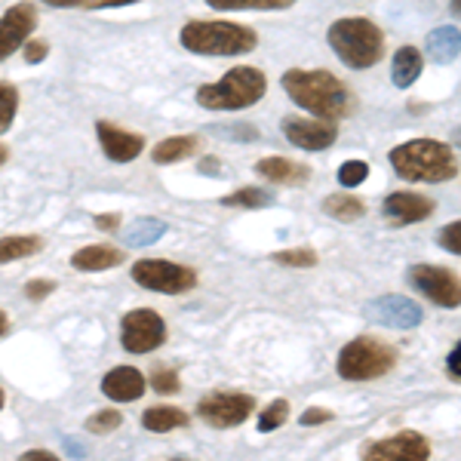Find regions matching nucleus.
I'll use <instances>...</instances> for the list:
<instances>
[{"label": "nucleus", "mask_w": 461, "mask_h": 461, "mask_svg": "<svg viewBox=\"0 0 461 461\" xmlns=\"http://www.w3.org/2000/svg\"><path fill=\"white\" fill-rule=\"evenodd\" d=\"M391 167L406 182L425 185H440L458 176L452 148L446 142H437V139H412V142L391 148Z\"/></svg>", "instance_id": "nucleus-2"}, {"label": "nucleus", "mask_w": 461, "mask_h": 461, "mask_svg": "<svg viewBox=\"0 0 461 461\" xmlns=\"http://www.w3.org/2000/svg\"><path fill=\"white\" fill-rule=\"evenodd\" d=\"M121 262H123V249L108 247V243H93V247H84L71 256V267L80 274L108 271V267H117Z\"/></svg>", "instance_id": "nucleus-19"}, {"label": "nucleus", "mask_w": 461, "mask_h": 461, "mask_svg": "<svg viewBox=\"0 0 461 461\" xmlns=\"http://www.w3.org/2000/svg\"><path fill=\"white\" fill-rule=\"evenodd\" d=\"M130 274L139 286L160 295H182L197 286V274L191 267L167 262V258H142V262L132 265Z\"/></svg>", "instance_id": "nucleus-7"}, {"label": "nucleus", "mask_w": 461, "mask_h": 461, "mask_svg": "<svg viewBox=\"0 0 461 461\" xmlns=\"http://www.w3.org/2000/svg\"><path fill=\"white\" fill-rule=\"evenodd\" d=\"M43 249V237L37 234H10L0 237V265L19 262V258H32Z\"/></svg>", "instance_id": "nucleus-24"}, {"label": "nucleus", "mask_w": 461, "mask_h": 461, "mask_svg": "<svg viewBox=\"0 0 461 461\" xmlns=\"http://www.w3.org/2000/svg\"><path fill=\"white\" fill-rule=\"evenodd\" d=\"M200 169H203V173H215V176H219V173H221L219 160H212V158H206V160H203V167H200Z\"/></svg>", "instance_id": "nucleus-44"}, {"label": "nucleus", "mask_w": 461, "mask_h": 461, "mask_svg": "<svg viewBox=\"0 0 461 461\" xmlns=\"http://www.w3.org/2000/svg\"><path fill=\"white\" fill-rule=\"evenodd\" d=\"M295 0H206L210 10H219V13H237V10H286L293 6Z\"/></svg>", "instance_id": "nucleus-28"}, {"label": "nucleus", "mask_w": 461, "mask_h": 461, "mask_svg": "<svg viewBox=\"0 0 461 461\" xmlns=\"http://www.w3.org/2000/svg\"><path fill=\"white\" fill-rule=\"evenodd\" d=\"M6 330H10V317L0 311V336H6Z\"/></svg>", "instance_id": "nucleus-45"}, {"label": "nucleus", "mask_w": 461, "mask_h": 461, "mask_svg": "<svg viewBox=\"0 0 461 461\" xmlns=\"http://www.w3.org/2000/svg\"><path fill=\"white\" fill-rule=\"evenodd\" d=\"M409 284L440 308H461V277L452 274L449 267L415 265L409 267Z\"/></svg>", "instance_id": "nucleus-10"}, {"label": "nucleus", "mask_w": 461, "mask_h": 461, "mask_svg": "<svg viewBox=\"0 0 461 461\" xmlns=\"http://www.w3.org/2000/svg\"><path fill=\"white\" fill-rule=\"evenodd\" d=\"M363 314L378 326H388V330H415L425 320L419 304L406 295H378V299L366 302Z\"/></svg>", "instance_id": "nucleus-13"}, {"label": "nucleus", "mask_w": 461, "mask_h": 461, "mask_svg": "<svg viewBox=\"0 0 461 461\" xmlns=\"http://www.w3.org/2000/svg\"><path fill=\"white\" fill-rule=\"evenodd\" d=\"M197 151H200V139L197 136H169V139H163L160 145H154L151 160L158 163V167H167V163H178V160L194 158Z\"/></svg>", "instance_id": "nucleus-23"}, {"label": "nucleus", "mask_w": 461, "mask_h": 461, "mask_svg": "<svg viewBox=\"0 0 461 461\" xmlns=\"http://www.w3.org/2000/svg\"><path fill=\"white\" fill-rule=\"evenodd\" d=\"M267 203H274V194L265 188H256V185L237 188L228 197H221V206H234V210H262Z\"/></svg>", "instance_id": "nucleus-26"}, {"label": "nucleus", "mask_w": 461, "mask_h": 461, "mask_svg": "<svg viewBox=\"0 0 461 461\" xmlns=\"http://www.w3.org/2000/svg\"><path fill=\"white\" fill-rule=\"evenodd\" d=\"M37 28V10L34 4H13L10 10L0 16V62L19 53L25 41Z\"/></svg>", "instance_id": "nucleus-14"}, {"label": "nucleus", "mask_w": 461, "mask_h": 461, "mask_svg": "<svg viewBox=\"0 0 461 461\" xmlns=\"http://www.w3.org/2000/svg\"><path fill=\"white\" fill-rule=\"evenodd\" d=\"M221 136H230V142H256L258 132L247 123H234V126H219Z\"/></svg>", "instance_id": "nucleus-37"}, {"label": "nucleus", "mask_w": 461, "mask_h": 461, "mask_svg": "<svg viewBox=\"0 0 461 461\" xmlns=\"http://www.w3.org/2000/svg\"><path fill=\"white\" fill-rule=\"evenodd\" d=\"M397 366V348L373 336H357L339 351L336 369L345 382H373Z\"/></svg>", "instance_id": "nucleus-6"}, {"label": "nucleus", "mask_w": 461, "mask_h": 461, "mask_svg": "<svg viewBox=\"0 0 461 461\" xmlns=\"http://www.w3.org/2000/svg\"><path fill=\"white\" fill-rule=\"evenodd\" d=\"M148 384H151V391L158 393H178L182 391V382H178V373H173V369H154L151 378H148Z\"/></svg>", "instance_id": "nucleus-34"}, {"label": "nucleus", "mask_w": 461, "mask_h": 461, "mask_svg": "<svg viewBox=\"0 0 461 461\" xmlns=\"http://www.w3.org/2000/svg\"><path fill=\"white\" fill-rule=\"evenodd\" d=\"M369 178V163L366 160H345L339 167V185L341 188H357Z\"/></svg>", "instance_id": "nucleus-32"}, {"label": "nucleus", "mask_w": 461, "mask_h": 461, "mask_svg": "<svg viewBox=\"0 0 461 461\" xmlns=\"http://www.w3.org/2000/svg\"><path fill=\"white\" fill-rule=\"evenodd\" d=\"M53 289H56L53 280H32V284L25 286V295L32 302H43L47 295H53Z\"/></svg>", "instance_id": "nucleus-39"}, {"label": "nucleus", "mask_w": 461, "mask_h": 461, "mask_svg": "<svg viewBox=\"0 0 461 461\" xmlns=\"http://www.w3.org/2000/svg\"><path fill=\"white\" fill-rule=\"evenodd\" d=\"M178 43L194 56H247L256 50L258 34L249 25H240V22L194 19L182 25Z\"/></svg>", "instance_id": "nucleus-3"}, {"label": "nucleus", "mask_w": 461, "mask_h": 461, "mask_svg": "<svg viewBox=\"0 0 461 461\" xmlns=\"http://www.w3.org/2000/svg\"><path fill=\"white\" fill-rule=\"evenodd\" d=\"M425 50H428V56L434 59L437 65L456 62L458 53H461V32H458V28H452V25L437 28V32L428 34Z\"/></svg>", "instance_id": "nucleus-21"}, {"label": "nucleus", "mask_w": 461, "mask_h": 461, "mask_svg": "<svg viewBox=\"0 0 461 461\" xmlns=\"http://www.w3.org/2000/svg\"><path fill=\"white\" fill-rule=\"evenodd\" d=\"M452 145H456L458 151H461V126H456V130H452Z\"/></svg>", "instance_id": "nucleus-46"}, {"label": "nucleus", "mask_w": 461, "mask_h": 461, "mask_svg": "<svg viewBox=\"0 0 461 461\" xmlns=\"http://www.w3.org/2000/svg\"><path fill=\"white\" fill-rule=\"evenodd\" d=\"M421 68H425V59L415 47H400L391 59V80L397 89H409L415 80L421 77Z\"/></svg>", "instance_id": "nucleus-20"}, {"label": "nucleus", "mask_w": 461, "mask_h": 461, "mask_svg": "<svg viewBox=\"0 0 461 461\" xmlns=\"http://www.w3.org/2000/svg\"><path fill=\"white\" fill-rule=\"evenodd\" d=\"M16 111H19V89L6 80H0V132H6L16 121Z\"/></svg>", "instance_id": "nucleus-29"}, {"label": "nucleus", "mask_w": 461, "mask_h": 461, "mask_svg": "<svg viewBox=\"0 0 461 461\" xmlns=\"http://www.w3.org/2000/svg\"><path fill=\"white\" fill-rule=\"evenodd\" d=\"M332 53L341 59V65L354 71H366L373 65L382 62L384 56V34L375 22L351 16V19H339L330 25L326 32Z\"/></svg>", "instance_id": "nucleus-4"}, {"label": "nucleus", "mask_w": 461, "mask_h": 461, "mask_svg": "<svg viewBox=\"0 0 461 461\" xmlns=\"http://www.w3.org/2000/svg\"><path fill=\"white\" fill-rule=\"evenodd\" d=\"M437 243L452 252V256H461V221H449V225L440 228V234H437Z\"/></svg>", "instance_id": "nucleus-35"}, {"label": "nucleus", "mask_w": 461, "mask_h": 461, "mask_svg": "<svg viewBox=\"0 0 461 461\" xmlns=\"http://www.w3.org/2000/svg\"><path fill=\"white\" fill-rule=\"evenodd\" d=\"M123 425V412L121 409H99L95 415H89L86 419V430L89 434H114L117 428Z\"/></svg>", "instance_id": "nucleus-30"}, {"label": "nucleus", "mask_w": 461, "mask_h": 461, "mask_svg": "<svg viewBox=\"0 0 461 461\" xmlns=\"http://www.w3.org/2000/svg\"><path fill=\"white\" fill-rule=\"evenodd\" d=\"M286 419H289V403L286 400H274V403L265 406L262 415H258V430H262V434H267V430H277V428L286 425Z\"/></svg>", "instance_id": "nucleus-31"}, {"label": "nucleus", "mask_w": 461, "mask_h": 461, "mask_svg": "<svg viewBox=\"0 0 461 461\" xmlns=\"http://www.w3.org/2000/svg\"><path fill=\"white\" fill-rule=\"evenodd\" d=\"M446 373H449V378L461 382V341H458L456 348H452L449 357H446Z\"/></svg>", "instance_id": "nucleus-40"}, {"label": "nucleus", "mask_w": 461, "mask_h": 461, "mask_svg": "<svg viewBox=\"0 0 461 461\" xmlns=\"http://www.w3.org/2000/svg\"><path fill=\"white\" fill-rule=\"evenodd\" d=\"M267 93L265 71L252 65H237L215 84H203L197 89V105L206 111H243L262 102Z\"/></svg>", "instance_id": "nucleus-5"}, {"label": "nucleus", "mask_w": 461, "mask_h": 461, "mask_svg": "<svg viewBox=\"0 0 461 461\" xmlns=\"http://www.w3.org/2000/svg\"><path fill=\"white\" fill-rule=\"evenodd\" d=\"M22 56H25L28 65H41L43 59L50 56V43L47 41H32V37H28L25 47H22Z\"/></svg>", "instance_id": "nucleus-36"}, {"label": "nucleus", "mask_w": 461, "mask_h": 461, "mask_svg": "<svg viewBox=\"0 0 461 461\" xmlns=\"http://www.w3.org/2000/svg\"><path fill=\"white\" fill-rule=\"evenodd\" d=\"M95 228H99V230H117V228H121V215H117V212L99 215V219H95Z\"/></svg>", "instance_id": "nucleus-42"}, {"label": "nucleus", "mask_w": 461, "mask_h": 461, "mask_svg": "<svg viewBox=\"0 0 461 461\" xmlns=\"http://www.w3.org/2000/svg\"><path fill=\"white\" fill-rule=\"evenodd\" d=\"M382 210H384V219L393 221V225H415V221L430 219V212L437 210V203L425 194L397 191V194H388Z\"/></svg>", "instance_id": "nucleus-16"}, {"label": "nucleus", "mask_w": 461, "mask_h": 461, "mask_svg": "<svg viewBox=\"0 0 461 461\" xmlns=\"http://www.w3.org/2000/svg\"><path fill=\"white\" fill-rule=\"evenodd\" d=\"M6 160H10V151H6V145H0V167H4Z\"/></svg>", "instance_id": "nucleus-48"}, {"label": "nucleus", "mask_w": 461, "mask_h": 461, "mask_svg": "<svg viewBox=\"0 0 461 461\" xmlns=\"http://www.w3.org/2000/svg\"><path fill=\"white\" fill-rule=\"evenodd\" d=\"M299 421H302L304 428H311V425H326V421H332V412H330V409H323V406H311V409H304Z\"/></svg>", "instance_id": "nucleus-38"}, {"label": "nucleus", "mask_w": 461, "mask_h": 461, "mask_svg": "<svg viewBox=\"0 0 461 461\" xmlns=\"http://www.w3.org/2000/svg\"><path fill=\"white\" fill-rule=\"evenodd\" d=\"M95 139H99L105 158L114 160V163H132V160L139 158V154L145 151V136L123 130V126H114V123H108V121L95 123Z\"/></svg>", "instance_id": "nucleus-15"}, {"label": "nucleus", "mask_w": 461, "mask_h": 461, "mask_svg": "<svg viewBox=\"0 0 461 461\" xmlns=\"http://www.w3.org/2000/svg\"><path fill=\"white\" fill-rule=\"evenodd\" d=\"M280 130H284L286 142H293L302 151H326L339 136L336 121H323V117H284Z\"/></svg>", "instance_id": "nucleus-11"}, {"label": "nucleus", "mask_w": 461, "mask_h": 461, "mask_svg": "<svg viewBox=\"0 0 461 461\" xmlns=\"http://www.w3.org/2000/svg\"><path fill=\"white\" fill-rule=\"evenodd\" d=\"M252 412H256V400L249 393H237V391H212L197 403L200 419L219 430L243 425Z\"/></svg>", "instance_id": "nucleus-9"}, {"label": "nucleus", "mask_w": 461, "mask_h": 461, "mask_svg": "<svg viewBox=\"0 0 461 461\" xmlns=\"http://www.w3.org/2000/svg\"><path fill=\"white\" fill-rule=\"evenodd\" d=\"M271 262L286 265V267H314V265H317V252H314V249H308V247L284 249V252H274Z\"/></svg>", "instance_id": "nucleus-33"}, {"label": "nucleus", "mask_w": 461, "mask_h": 461, "mask_svg": "<svg viewBox=\"0 0 461 461\" xmlns=\"http://www.w3.org/2000/svg\"><path fill=\"white\" fill-rule=\"evenodd\" d=\"M22 458H25V461H37V458H43V461H59L56 452H50V449H28Z\"/></svg>", "instance_id": "nucleus-43"}, {"label": "nucleus", "mask_w": 461, "mask_h": 461, "mask_svg": "<svg viewBox=\"0 0 461 461\" xmlns=\"http://www.w3.org/2000/svg\"><path fill=\"white\" fill-rule=\"evenodd\" d=\"M323 212L330 215V219H339V221H357L363 212H366V203H363L357 194L339 191V194H330L323 200Z\"/></svg>", "instance_id": "nucleus-25"}, {"label": "nucleus", "mask_w": 461, "mask_h": 461, "mask_svg": "<svg viewBox=\"0 0 461 461\" xmlns=\"http://www.w3.org/2000/svg\"><path fill=\"white\" fill-rule=\"evenodd\" d=\"M47 6H56V10H86L89 0H41Z\"/></svg>", "instance_id": "nucleus-41"}, {"label": "nucleus", "mask_w": 461, "mask_h": 461, "mask_svg": "<svg viewBox=\"0 0 461 461\" xmlns=\"http://www.w3.org/2000/svg\"><path fill=\"white\" fill-rule=\"evenodd\" d=\"M280 86L302 111L323 121H341L351 111V93L341 84L336 74L330 71H308V68H289L280 77Z\"/></svg>", "instance_id": "nucleus-1"}, {"label": "nucleus", "mask_w": 461, "mask_h": 461, "mask_svg": "<svg viewBox=\"0 0 461 461\" xmlns=\"http://www.w3.org/2000/svg\"><path fill=\"white\" fill-rule=\"evenodd\" d=\"M148 391V378L136 366H117L102 378V393L111 403H132Z\"/></svg>", "instance_id": "nucleus-17"}, {"label": "nucleus", "mask_w": 461, "mask_h": 461, "mask_svg": "<svg viewBox=\"0 0 461 461\" xmlns=\"http://www.w3.org/2000/svg\"><path fill=\"white\" fill-rule=\"evenodd\" d=\"M167 341V320L151 308H136L121 320V345L130 354H151Z\"/></svg>", "instance_id": "nucleus-8"}, {"label": "nucleus", "mask_w": 461, "mask_h": 461, "mask_svg": "<svg viewBox=\"0 0 461 461\" xmlns=\"http://www.w3.org/2000/svg\"><path fill=\"white\" fill-rule=\"evenodd\" d=\"M188 425H191V415L178 406H151L142 415V428L151 430V434H169V430L188 428Z\"/></svg>", "instance_id": "nucleus-22"}, {"label": "nucleus", "mask_w": 461, "mask_h": 461, "mask_svg": "<svg viewBox=\"0 0 461 461\" xmlns=\"http://www.w3.org/2000/svg\"><path fill=\"white\" fill-rule=\"evenodd\" d=\"M163 234H167V225H163L160 219H139L126 228L123 243L126 247H148V243H154Z\"/></svg>", "instance_id": "nucleus-27"}, {"label": "nucleus", "mask_w": 461, "mask_h": 461, "mask_svg": "<svg viewBox=\"0 0 461 461\" xmlns=\"http://www.w3.org/2000/svg\"><path fill=\"white\" fill-rule=\"evenodd\" d=\"M449 10H452V16L461 19V0H452V4H449Z\"/></svg>", "instance_id": "nucleus-47"}, {"label": "nucleus", "mask_w": 461, "mask_h": 461, "mask_svg": "<svg viewBox=\"0 0 461 461\" xmlns=\"http://www.w3.org/2000/svg\"><path fill=\"white\" fill-rule=\"evenodd\" d=\"M4 403H6V397H4V391H0V409H4Z\"/></svg>", "instance_id": "nucleus-49"}, {"label": "nucleus", "mask_w": 461, "mask_h": 461, "mask_svg": "<svg viewBox=\"0 0 461 461\" xmlns=\"http://www.w3.org/2000/svg\"><path fill=\"white\" fill-rule=\"evenodd\" d=\"M363 458L369 461H428L430 443L419 430H400L388 440H375L363 446Z\"/></svg>", "instance_id": "nucleus-12"}, {"label": "nucleus", "mask_w": 461, "mask_h": 461, "mask_svg": "<svg viewBox=\"0 0 461 461\" xmlns=\"http://www.w3.org/2000/svg\"><path fill=\"white\" fill-rule=\"evenodd\" d=\"M256 173L271 185H304L311 178V169L304 163H295L289 158H262L256 163Z\"/></svg>", "instance_id": "nucleus-18"}]
</instances>
